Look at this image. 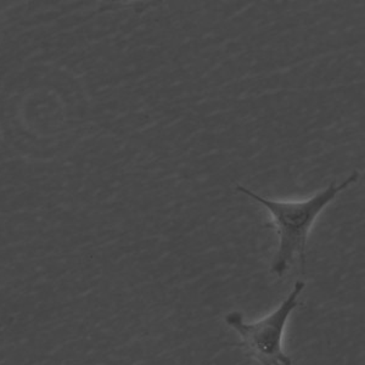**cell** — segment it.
<instances>
[{"instance_id":"obj_1","label":"cell","mask_w":365,"mask_h":365,"mask_svg":"<svg viewBox=\"0 0 365 365\" xmlns=\"http://www.w3.org/2000/svg\"><path fill=\"white\" fill-rule=\"evenodd\" d=\"M359 175V172L354 170L340 184L331 182L327 189L318 191L308 199L292 201L268 199L255 194L246 187L237 185V191L264 206L272 217V225L279 237L278 250L270 268L272 274L282 278L295 258H299L302 273L304 272L308 237L313 225H316L318 217L323 213L325 207L331 204L340 192L358 182Z\"/></svg>"},{"instance_id":"obj_2","label":"cell","mask_w":365,"mask_h":365,"mask_svg":"<svg viewBox=\"0 0 365 365\" xmlns=\"http://www.w3.org/2000/svg\"><path fill=\"white\" fill-rule=\"evenodd\" d=\"M306 287L297 280L290 294L280 306L263 319L246 323L241 312H230L225 323L240 335L237 347L245 349L261 365H294V361L282 351V337L290 314L299 306V297Z\"/></svg>"}]
</instances>
